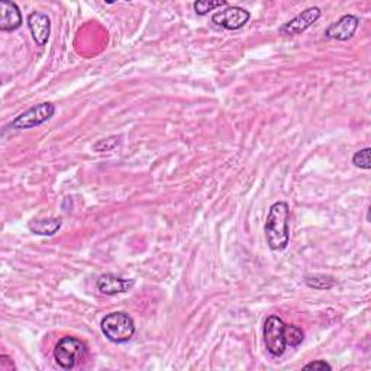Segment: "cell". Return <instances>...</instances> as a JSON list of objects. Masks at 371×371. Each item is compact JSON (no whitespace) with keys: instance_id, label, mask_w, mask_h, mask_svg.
I'll list each match as a JSON object with an SVG mask.
<instances>
[{"instance_id":"1","label":"cell","mask_w":371,"mask_h":371,"mask_svg":"<svg viewBox=\"0 0 371 371\" xmlns=\"http://www.w3.org/2000/svg\"><path fill=\"white\" fill-rule=\"evenodd\" d=\"M288 219L290 209L286 202H276L271 205L264 227L267 245L270 250L283 251L287 248L290 241Z\"/></svg>"},{"instance_id":"2","label":"cell","mask_w":371,"mask_h":371,"mask_svg":"<svg viewBox=\"0 0 371 371\" xmlns=\"http://www.w3.org/2000/svg\"><path fill=\"white\" fill-rule=\"evenodd\" d=\"M101 328L109 341L125 344L132 340L135 334V322L125 312H112L102 319Z\"/></svg>"},{"instance_id":"3","label":"cell","mask_w":371,"mask_h":371,"mask_svg":"<svg viewBox=\"0 0 371 371\" xmlns=\"http://www.w3.org/2000/svg\"><path fill=\"white\" fill-rule=\"evenodd\" d=\"M87 354L86 344L74 336H62L54 348V360L58 367L71 370L80 360H83Z\"/></svg>"},{"instance_id":"4","label":"cell","mask_w":371,"mask_h":371,"mask_svg":"<svg viewBox=\"0 0 371 371\" xmlns=\"http://www.w3.org/2000/svg\"><path fill=\"white\" fill-rule=\"evenodd\" d=\"M55 114V106L51 102H42L35 106L29 107L28 110L22 112L21 115L16 117L8 128L16 129V131H24V129L37 128L45 122L50 121Z\"/></svg>"},{"instance_id":"5","label":"cell","mask_w":371,"mask_h":371,"mask_svg":"<svg viewBox=\"0 0 371 371\" xmlns=\"http://www.w3.org/2000/svg\"><path fill=\"white\" fill-rule=\"evenodd\" d=\"M284 322L279 316H268L264 324V344L273 357H282L287 345L284 343Z\"/></svg>"},{"instance_id":"6","label":"cell","mask_w":371,"mask_h":371,"mask_svg":"<svg viewBox=\"0 0 371 371\" xmlns=\"http://www.w3.org/2000/svg\"><path fill=\"white\" fill-rule=\"evenodd\" d=\"M251 15L247 9L239 6H228L227 9L216 12L212 16V22L223 29L238 31L248 24Z\"/></svg>"},{"instance_id":"7","label":"cell","mask_w":371,"mask_h":371,"mask_svg":"<svg viewBox=\"0 0 371 371\" xmlns=\"http://www.w3.org/2000/svg\"><path fill=\"white\" fill-rule=\"evenodd\" d=\"M322 16V10L316 6L308 8L306 10H303L302 13H299L296 18H293L292 21L286 22L280 29V35L283 37H295L302 34L306 29H309L319 18Z\"/></svg>"},{"instance_id":"8","label":"cell","mask_w":371,"mask_h":371,"mask_svg":"<svg viewBox=\"0 0 371 371\" xmlns=\"http://www.w3.org/2000/svg\"><path fill=\"white\" fill-rule=\"evenodd\" d=\"M360 19L356 15H344L343 18L338 19L336 22L331 24L324 37L327 40H336V41H348L356 34V31L359 29Z\"/></svg>"},{"instance_id":"9","label":"cell","mask_w":371,"mask_h":371,"mask_svg":"<svg viewBox=\"0 0 371 371\" xmlns=\"http://www.w3.org/2000/svg\"><path fill=\"white\" fill-rule=\"evenodd\" d=\"M28 28L38 46H45L51 35V19L44 12H32L28 16Z\"/></svg>"},{"instance_id":"10","label":"cell","mask_w":371,"mask_h":371,"mask_svg":"<svg viewBox=\"0 0 371 371\" xmlns=\"http://www.w3.org/2000/svg\"><path fill=\"white\" fill-rule=\"evenodd\" d=\"M134 280L131 279H122L119 276H115V274H103L96 282V286L101 290L103 295L107 296H115L121 293H126L128 290H131L134 287Z\"/></svg>"},{"instance_id":"11","label":"cell","mask_w":371,"mask_h":371,"mask_svg":"<svg viewBox=\"0 0 371 371\" xmlns=\"http://www.w3.org/2000/svg\"><path fill=\"white\" fill-rule=\"evenodd\" d=\"M22 25V13L15 2L2 0L0 2V31L13 32Z\"/></svg>"},{"instance_id":"12","label":"cell","mask_w":371,"mask_h":371,"mask_svg":"<svg viewBox=\"0 0 371 371\" xmlns=\"http://www.w3.org/2000/svg\"><path fill=\"white\" fill-rule=\"evenodd\" d=\"M62 221L60 218H45V219H32L28 223V228L32 234L41 236H53L61 230Z\"/></svg>"},{"instance_id":"13","label":"cell","mask_w":371,"mask_h":371,"mask_svg":"<svg viewBox=\"0 0 371 371\" xmlns=\"http://www.w3.org/2000/svg\"><path fill=\"white\" fill-rule=\"evenodd\" d=\"M304 284L315 290H329L336 284V282L325 274H313V276L304 277Z\"/></svg>"},{"instance_id":"14","label":"cell","mask_w":371,"mask_h":371,"mask_svg":"<svg viewBox=\"0 0 371 371\" xmlns=\"http://www.w3.org/2000/svg\"><path fill=\"white\" fill-rule=\"evenodd\" d=\"M283 335H284V343H286V345L287 347H292V348L299 347L303 343V340H304L303 331L299 327H296V325H284Z\"/></svg>"},{"instance_id":"15","label":"cell","mask_w":371,"mask_h":371,"mask_svg":"<svg viewBox=\"0 0 371 371\" xmlns=\"http://www.w3.org/2000/svg\"><path fill=\"white\" fill-rule=\"evenodd\" d=\"M227 0H198V2L193 3V9H195V12L200 16H205L207 15L209 12H212L214 9L216 8H221V6H227Z\"/></svg>"},{"instance_id":"16","label":"cell","mask_w":371,"mask_h":371,"mask_svg":"<svg viewBox=\"0 0 371 371\" xmlns=\"http://www.w3.org/2000/svg\"><path fill=\"white\" fill-rule=\"evenodd\" d=\"M370 154H371V148L370 147L357 151L352 157V164L356 167H359V169H361V170H370L371 169Z\"/></svg>"},{"instance_id":"17","label":"cell","mask_w":371,"mask_h":371,"mask_svg":"<svg viewBox=\"0 0 371 371\" xmlns=\"http://www.w3.org/2000/svg\"><path fill=\"white\" fill-rule=\"evenodd\" d=\"M119 144V138L117 137H110V138H106V139H101L98 144L94 145V151H112L114 150L117 145Z\"/></svg>"},{"instance_id":"18","label":"cell","mask_w":371,"mask_h":371,"mask_svg":"<svg viewBox=\"0 0 371 371\" xmlns=\"http://www.w3.org/2000/svg\"><path fill=\"white\" fill-rule=\"evenodd\" d=\"M304 370H332L331 364H328L325 360H316L303 367Z\"/></svg>"},{"instance_id":"19","label":"cell","mask_w":371,"mask_h":371,"mask_svg":"<svg viewBox=\"0 0 371 371\" xmlns=\"http://www.w3.org/2000/svg\"><path fill=\"white\" fill-rule=\"evenodd\" d=\"M0 370L2 371H15L16 365L13 364L12 359L9 356H0Z\"/></svg>"}]
</instances>
